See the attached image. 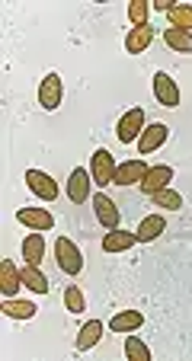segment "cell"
I'll list each match as a JSON object with an SVG mask.
<instances>
[{"instance_id": "d6986e66", "label": "cell", "mask_w": 192, "mask_h": 361, "mask_svg": "<svg viewBox=\"0 0 192 361\" xmlns=\"http://www.w3.org/2000/svg\"><path fill=\"white\" fill-rule=\"evenodd\" d=\"M42 256H45V237H42V231L26 233V240H23V259L29 266H39Z\"/></svg>"}, {"instance_id": "ac0fdd59", "label": "cell", "mask_w": 192, "mask_h": 361, "mask_svg": "<svg viewBox=\"0 0 192 361\" xmlns=\"http://www.w3.org/2000/svg\"><path fill=\"white\" fill-rule=\"evenodd\" d=\"M135 243H138L135 231H122V227H116V231H109L103 237V252H125Z\"/></svg>"}, {"instance_id": "52a82bcc", "label": "cell", "mask_w": 192, "mask_h": 361, "mask_svg": "<svg viewBox=\"0 0 192 361\" xmlns=\"http://www.w3.org/2000/svg\"><path fill=\"white\" fill-rule=\"evenodd\" d=\"M154 96H157V102L164 109H176L179 106V87L167 71H157V74H154Z\"/></svg>"}, {"instance_id": "e0dca14e", "label": "cell", "mask_w": 192, "mask_h": 361, "mask_svg": "<svg viewBox=\"0 0 192 361\" xmlns=\"http://www.w3.org/2000/svg\"><path fill=\"white\" fill-rule=\"evenodd\" d=\"M151 42H154V26H135L125 35V51H128V55H141Z\"/></svg>"}, {"instance_id": "8992f818", "label": "cell", "mask_w": 192, "mask_h": 361, "mask_svg": "<svg viewBox=\"0 0 192 361\" xmlns=\"http://www.w3.org/2000/svg\"><path fill=\"white\" fill-rule=\"evenodd\" d=\"M26 185H29V192H32V195L42 198V202H55V198L61 195L58 183L48 176V173H42V170H26Z\"/></svg>"}, {"instance_id": "44dd1931", "label": "cell", "mask_w": 192, "mask_h": 361, "mask_svg": "<svg viewBox=\"0 0 192 361\" xmlns=\"http://www.w3.org/2000/svg\"><path fill=\"white\" fill-rule=\"evenodd\" d=\"M164 42L176 55H192V32H186V29H164Z\"/></svg>"}, {"instance_id": "8fae6325", "label": "cell", "mask_w": 192, "mask_h": 361, "mask_svg": "<svg viewBox=\"0 0 192 361\" xmlns=\"http://www.w3.org/2000/svg\"><path fill=\"white\" fill-rule=\"evenodd\" d=\"M90 170H83V166H74L68 176V198L74 204H83L90 198Z\"/></svg>"}, {"instance_id": "30bf717a", "label": "cell", "mask_w": 192, "mask_h": 361, "mask_svg": "<svg viewBox=\"0 0 192 361\" xmlns=\"http://www.w3.org/2000/svg\"><path fill=\"white\" fill-rule=\"evenodd\" d=\"M16 221L23 227H29V231H52L55 227V214L45 212V208H20Z\"/></svg>"}, {"instance_id": "5bb4252c", "label": "cell", "mask_w": 192, "mask_h": 361, "mask_svg": "<svg viewBox=\"0 0 192 361\" xmlns=\"http://www.w3.org/2000/svg\"><path fill=\"white\" fill-rule=\"evenodd\" d=\"M164 231H167V218H164V214H148V218H141L135 237H138V243H154V240H157Z\"/></svg>"}, {"instance_id": "6da1fadb", "label": "cell", "mask_w": 192, "mask_h": 361, "mask_svg": "<svg viewBox=\"0 0 192 361\" xmlns=\"http://www.w3.org/2000/svg\"><path fill=\"white\" fill-rule=\"evenodd\" d=\"M144 125H148L144 106H131V109H125L122 116H119V122H116L119 141H122V144H138V137H141Z\"/></svg>"}, {"instance_id": "83f0119b", "label": "cell", "mask_w": 192, "mask_h": 361, "mask_svg": "<svg viewBox=\"0 0 192 361\" xmlns=\"http://www.w3.org/2000/svg\"><path fill=\"white\" fill-rule=\"evenodd\" d=\"M173 7H176V0H151V10H157V13H170Z\"/></svg>"}, {"instance_id": "603a6c76", "label": "cell", "mask_w": 192, "mask_h": 361, "mask_svg": "<svg viewBox=\"0 0 192 361\" xmlns=\"http://www.w3.org/2000/svg\"><path fill=\"white\" fill-rule=\"evenodd\" d=\"M151 202H154V208H167V212H179V208H183V195H179L176 189H170V185L154 192Z\"/></svg>"}, {"instance_id": "7a4b0ae2", "label": "cell", "mask_w": 192, "mask_h": 361, "mask_svg": "<svg viewBox=\"0 0 192 361\" xmlns=\"http://www.w3.org/2000/svg\"><path fill=\"white\" fill-rule=\"evenodd\" d=\"M55 259H58V269L64 275H80L83 272V252L77 250V243L71 237H58L55 240Z\"/></svg>"}, {"instance_id": "5b68a950", "label": "cell", "mask_w": 192, "mask_h": 361, "mask_svg": "<svg viewBox=\"0 0 192 361\" xmlns=\"http://www.w3.org/2000/svg\"><path fill=\"white\" fill-rule=\"evenodd\" d=\"M167 137H170V128H167L164 122H151V125H144L141 137H138V157H148V154L160 150V147L167 144Z\"/></svg>"}, {"instance_id": "cb8c5ba5", "label": "cell", "mask_w": 192, "mask_h": 361, "mask_svg": "<svg viewBox=\"0 0 192 361\" xmlns=\"http://www.w3.org/2000/svg\"><path fill=\"white\" fill-rule=\"evenodd\" d=\"M125 358H128V361H151V348L144 345L138 336L125 333Z\"/></svg>"}, {"instance_id": "4fadbf2b", "label": "cell", "mask_w": 192, "mask_h": 361, "mask_svg": "<svg viewBox=\"0 0 192 361\" xmlns=\"http://www.w3.org/2000/svg\"><path fill=\"white\" fill-rule=\"evenodd\" d=\"M23 285V272L13 266V259H4L0 262V291H4V298H16L20 294Z\"/></svg>"}, {"instance_id": "484cf974", "label": "cell", "mask_w": 192, "mask_h": 361, "mask_svg": "<svg viewBox=\"0 0 192 361\" xmlns=\"http://www.w3.org/2000/svg\"><path fill=\"white\" fill-rule=\"evenodd\" d=\"M64 307H68L71 314H83V310H87V298H83L80 285H68V288H64Z\"/></svg>"}, {"instance_id": "7402d4cb", "label": "cell", "mask_w": 192, "mask_h": 361, "mask_svg": "<svg viewBox=\"0 0 192 361\" xmlns=\"http://www.w3.org/2000/svg\"><path fill=\"white\" fill-rule=\"evenodd\" d=\"M20 272H23V285H26L29 291H35V294H48V279L42 275V269H39V266H29V262H26V266L20 269Z\"/></svg>"}, {"instance_id": "2e32d148", "label": "cell", "mask_w": 192, "mask_h": 361, "mask_svg": "<svg viewBox=\"0 0 192 361\" xmlns=\"http://www.w3.org/2000/svg\"><path fill=\"white\" fill-rule=\"evenodd\" d=\"M4 317H10V320H32L35 314H39V307L32 304V300H20V298H4Z\"/></svg>"}, {"instance_id": "4316f807", "label": "cell", "mask_w": 192, "mask_h": 361, "mask_svg": "<svg viewBox=\"0 0 192 361\" xmlns=\"http://www.w3.org/2000/svg\"><path fill=\"white\" fill-rule=\"evenodd\" d=\"M148 13H151V0H128L131 26H148Z\"/></svg>"}, {"instance_id": "9c48e42d", "label": "cell", "mask_w": 192, "mask_h": 361, "mask_svg": "<svg viewBox=\"0 0 192 361\" xmlns=\"http://www.w3.org/2000/svg\"><path fill=\"white\" fill-rule=\"evenodd\" d=\"M148 170H151V166L144 164V157L141 160H138V157L122 160V164L116 166V179H112V183H116V185H138Z\"/></svg>"}, {"instance_id": "ffe728a7", "label": "cell", "mask_w": 192, "mask_h": 361, "mask_svg": "<svg viewBox=\"0 0 192 361\" xmlns=\"http://www.w3.org/2000/svg\"><path fill=\"white\" fill-rule=\"evenodd\" d=\"M103 339V320H90L80 326V336H77V352H90L96 342Z\"/></svg>"}, {"instance_id": "277c9868", "label": "cell", "mask_w": 192, "mask_h": 361, "mask_svg": "<svg viewBox=\"0 0 192 361\" xmlns=\"http://www.w3.org/2000/svg\"><path fill=\"white\" fill-rule=\"evenodd\" d=\"M61 102H64V80L52 71V74H45V80L39 83V106L45 112H55Z\"/></svg>"}, {"instance_id": "3957f363", "label": "cell", "mask_w": 192, "mask_h": 361, "mask_svg": "<svg viewBox=\"0 0 192 361\" xmlns=\"http://www.w3.org/2000/svg\"><path fill=\"white\" fill-rule=\"evenodd\" d=\"M116 157H112L106 147H96L93 157H90V176H93V183L103 189V185H112V179H116Z\"/></svg>"}, {"instance_id": "9a60e30c", "label": "cell", "mask_w": 192, "mask_h": 361, "mask_svg": "<svg viewBox=\"0 0 192 361\" xmlns=\"http://www.w3.org/2000/svg\"><path fill=\"white\" fill-rule=\"evenodd\" d=\"M141 326H144L141 310H119V314H112V320H109L112 333H135V329H141Z\"/></svg>"}, {"instance_id": "7c38bea8", "label": "cell", "mask_w": 192, "mask_h": 361, "mask_svg": "<svg viewBox=\"0 0 192 361\" xmlns=\"http://www.w3.org/2000/svg\"><path fill=\"white\" fill-rule=\"evenodd\" d=\"M170 179H173V166L160 164V166H151V170L144 173V179L138 185H141L144 195H154V192L167 189V185H170Z\"/></svg>"}, {"instance_id": "d4e9b609", "label": "cell", "mask_w": 192, "mask_h": 361, "mask_svg": "<svg viewBox=\"0 0 192 361\" xmlns=\"http://www.w3.org/2000/svg\"><path fill=\"white\" fill-rule=\"evenodd\" d=\"M167 20H170L173 29H186V32H192V4H176V7L167 13Z\"/></svg>"}, {"instance_id": "ba28073f", "label": "cell", "mask_w": 192, "mask_h": 361, "mask_svg": "<svg viewBox=\"0 0 192 361\" xmlns=\"http://www.w3.org/2000/svg\"><path fill=\"white\" fill-rule=\"evenodd\" d=\"M93 212H96V221H100L106 231H116V227L122 224V214H119L116 202H112L109 195H103V192L93 195Z\"/></svg>"}]
</instances>
